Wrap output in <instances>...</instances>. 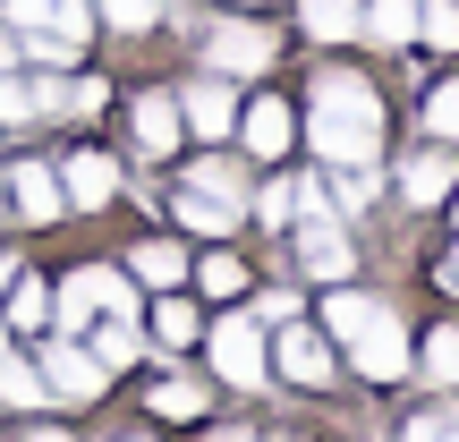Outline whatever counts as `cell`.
<instances>
[{
	"label": "cell",
	"mask_w": 459,
	"mask_h": 442,
	"mask_svg": "<svg viewBox=\"0 0 459 442\" xmlns=\"http://www.w3.org/2000/svg\"><path fill=\"white\" fill-rule=\"evenodd\" d=\"M307 145L332 162H383V136H392V111H383V94L358 77V68H324V77L307 85Z\"/></svg>",
	"instance_id": "obj_1"
},
{
	"label": "cell",
	"mask_w": 459,
	"mask_h": 442,
	"mask_svg": "<svg viewBox=\"0 0 459 442\" xmlns=\"http://www.w3.org/2000/svg\"><path fill=\"white\" fill-rule=\"evenodd\" d=\"M324 324H332V341L349 349V366H358V383H400L409 375V324L392 315V298H375V290H332V307H324Z\"/></svg>",
	"instance_id": "obj_2"
},
{
	"label": "cell",
	"mask_w": 459,
	"mask_h": 442,
	"mask_svg": "<svg viewBox=\"0 0 459 442\" xmlns=\"http://www.w3.org/2000/svg\"><path fill=\"white\" fill-rule=\"evenodd\" d=\"M196 341H204L213 383H230V392H264V383H273V366H264V324H255V315H221V324L196 332Z\"/></svg>",
	"instance_id": "obj_3"
},
{
	"label": "cell",
	"mask_w": 459,
	"mask_h": 442,
	"mask_svg": "<svg viewBox=\"0 0 459 442\" xmlns=\"http://www.w3.org/2000/svg\"><path fill=\"white\" fill-rule=\"evenodd\" d=\"M264 358H273V375L298 383V392H332V383H341L332 341H324V332H307L298 315H290V324H273V349H264Z\"/></svg>",
	"instance_id": "obj_4"
},
{
	"label": "cell",
	"mask_w": 459,
	"mask_h": 442,
	"mask_svg": "<svg viewBox=\"0 0 459 442\" xmlns=\"http://www.w3.org/2000/svg\"><path fill=\"white\" fill-rule=\"evenodd\" d=\"M204 60H213V77H264L281 60V34L255 26V17H213L204 26Z\"/></svg>",
	"instance_id": "obj_5"
},
{
	"label": "cell",
	"mask_w": 459,
	"mask_h": 442,
	"mask_svg": "<svg viewBox=\"0 0 459 442\" xmlns=\"http://www.w3.org/2000/svg\"><path fill=\"white\" fill-rule=\"evenodd\" d=\"M34 375H43V392H51V400H85V409H94V400L111 392V366H102L94 349L77 341V332L43 341V366H34Z\"/></svg>",
	"instance_id": "obj_6"
},
{
	"label": "cell",
	"mask_w": 459,
	"mask_h": 442,
	"mask_svg": "<svg viewBox=\"0 0 459 442\" xmlns=\"http://www.w3.org/2000/svg\"><path fill=\"white\" fill-rule=\"evenodd\" d=\"M247 145V162H281V153L298 145V111H290V94H255L238 111V128H230Z\"/></svg>",
	"instance_id": "obj_7"
},
{
	"label": "cell",
	"mask_w": 459,
	"mask_h": 442,
	"mask_svg": "<svg viewBox=\"0 0 459 442\" xmlns=\"http://www.w3.org/2000/svg\"><path fill=\"white\" fill-rule=\"evenodd\" d=\"M298 273L307 281H358V238H349L332 213L298 221Z\"/></svg>",
	"instance_id": "obj_8"
},
{
	"label": "cell",
	"mask_w": 459,
	"mask_h": 442,
	"mask_svg": "<svg viewBox=\"0 0 459 442\" xmlns=\"http://www.w3.org/2000/svg\"><path fill=\"white\" fill-rule=\"evenodd\" d=\"M0 187H9V204H17V221H26V230H60V221H68L60 170H51V162H34V153H26V162H17Z\"/></svg>",
	"instance_id": "obj_9"
},
{
	"label": "cell",
	"mask_w": 459,
	"mask_h": 442,
	"mask_svg": "<svg viewBox=\"0 0 459 442\" xmlns=\"http://www.w3.org/2000/svg\"><path fill=\"white\" fill-rule=\"evenodd\" d=\"M451 187H459V153H451V145H417V153H400V204L434 213V204H451Z\"/></svg>",
	"instance_id": "obj_10"
},
{
	"label": "cell",
	"mask_w": 459,
	"mask_h": 442,
	"mask_svg": "<svg viewBox=\"0 0 459 442\" xmlns=\"http://www.w3.org/2000/svg\"><path fill=\"white\" fill-rule=\"evenodd\" d=\"M128 128H136V153H153V162L187 145V119H179V94H170V85H145V94L128 102Z\"/></svg>",
	"instance_id": "obj_11"
},
{
	"label": "cell",
	"mask_w": 459,
	"mask_h": 442,
	"mask_svg": "<svg viewBox=\"0 0 459 442\" xmlns=\"http://www.w3.org/2000/svg\"><path fill=\"white\" fill-rule=\"evenodd\" d=\"M51 170H60V196L77 204V213H102V204L119 196V162H111V153H94V145L60 153V162H51Z\"/></svg>",
	"instance_id": "obj_12"
},
{
	"label": "cell",
	"mask_w": 459,
	"mask_h": 442,
	"mask_svg": "<svg viewBox=\"0 0 459 442\" xmlns=\"http://www.w3.org/2000/svg\"><path fill=\"white\" fill-rule=\"evenodd\" d=\"M170 94H179L187 136H204V145H221V136L238 128V94H230L221 77H187V85H170Z\"/></svg>",
	"instance_id": "obj_13"
},
{
	"label": "cell",
	"mask_w": 459,
	"mask_h": 442,
	"mask_svg": "<svg viewBox=\"0 0 459 442\" xmlns=\"http://www.w3.org/2000/svg\"><path fill=\"white\" fill-rule=\"evenodd\" d=\"M68 290H77L94 315H136V281H128V264H77V273H68Z\"/></svg>",
	"instance_id": "obj_14"
},
{
	"label": "cell",
	"mask_w": 459,
	"mask_h": 442,
	"mask_svg": "<svg viewBox=\"0 0 459 442\" xmlns=\"http://www.w3.org/2000/svg\"><path fill=\"white\" fill-rule=\"evenodd\" d=\"M128 281H136V290H187V247L136 238V247H128Z\"/></svg>",
	"instance_id": "obj_15"
},
{
	"label": "cell",
	"mask_w": 459,
	"mask_h": 442,
	"mask_svg": "<svg viewBox=\"0 0 459 442\" xmlns=\"http://www.w3.org/2000/svg\"><path fill=\"white\" fill-rule=\"evenodd\" d=\"M0 17H9V26H51V34H77V43L94 34V0H9Z\"/></svg>",
	"instance_id": "obj_16"
},
{
	"label": "cell",
	"mask_w": 459,
	"mask_h": 442,
	"mask_svg": "<svg viewBox=\"0 0 459 442\" xmlns=\"http://www.w3.org/2000/svg\"><path fill=\"white\" fill-rule=\"evenodd\" d=\"M358 34L383 51H409L417 43V0H358Z\"/></svg>",
	"instance_id": "obj_17"
},
{
	"label": "cell",
	"mask_w": 459,
	"mask_h": 442,
	"mask_svg": "<svg viewBox=\"0 0 459 442\" xmlns=\"http://www.w3.org/2000/svg\"><path fill=\"white\" fill-rule=\"evenodd\" d=\"M204 409H213V392H204L196 375H162V383L145 392V417H170V426H196Z\"/></svg>",
	"instance_id": "obj_18"
},
{
	"label": "cell",
	"mask_w": 459,
	"mask_h": 442,
	"mask_svg": "<svg viewBox=\"0 0 459 442\" xmlns=\"http://www.w3.org/2000/svg\"><path fill=\"white\" fill-rule=\"evenodd\" d=\"M179 187H196V196H213V204H230V213H247V170H238V162H221V153L187 162V179H179Z\"/></svg>",
	"instance_id": "obj_19"
},
{
	"label": "cell",
	"mask_w": 459,
	"mask_h": 442,
	"mask_svg": "<svg viewBox=\"0 0 459 442\" xmlns=\"http://www.w3.org/2000/svg\"><path fill=\"white\" fill-rule=\"evenodd\" d=\"M409 366H426V392H459V324H434L426 349H409Z\"/></svg>",
	"instance_id": "obj_20"
},
{
	"label": "cell",
	"mask_w": 459,
	"mask_h": 442,
	"mask_svg": "<svg viewBox=\"0 0 459 442\" xmlns=\"http://www.w3.org/2000/svg\"><path fill=\"white\" fill-rule=\"evenodd\" d=\"M170 213H179V230H187V238H230V230L247 221V213H230V204L196 196V187H179V196H170Z\"/></svg>",
	"instance_id": "obj_21"
},
{
	"label": "cell",
	"mask_w": 459,
	"mask_h": 442,
	"mask_svg": "<svg viewBox=\"0 0 459 442\" xmlns=\"http://www.w3.org/2000/svg\"><path fill=\"white\" fill-rule=\"evenodd\" d=\"M196 307H187V298L179 290H153V341H162V349H196Z\"/></svg>",
	"instance_id": "obj_22"
},
{
	"label": "cell",
	"mask_w": 459,
	"mask_h": 442,
	"mask_svg": "<svg viewBox=\"0 0 459 442\" xmlns=\"http://www.w3.org/2000/svg\"><path fill=\"white\" fill-rule=\"evenodd\" d=\"M187 281H196L204 298H238V290H247V264L213 238V256H196V264H187Z\"/></svg>",
	"instance_id": "obj_23"
},
{
	"label": "cell",
	"mask_w": 459,
	"mask_h": 442,
	"mask_svg": "<svg viewBox=\"0 0 459 442\" xmlns=\"http://www.w3.org/2000/svg\"><path fill=\"white\" fill-rule=\"evenodd\" d=\"M298 26H307L315 43H349V34H358V0H298Z\"/></svg>",
	"instance_id": "obj_24"
},
{
	"label": "cell",
	"mask_w": 459,
	"mask_h": 442,
	"mask_svg": "<svg viewBox=\"0 0 459 442\" xmlns=\"http://www.w3.org/2000/svg\"><path fill=\"white\" fill-rule=\"evenodd\" d=\"M85 349H94V358H102V366L119 375V366H136V358H145V332H136V315H111V324H102V332H94Z\"/></svg>",
	"instance_id": "obj_25"
},
{
	"label": "cell",
	"mask_w": 459,
	"mask_h": 442,
	"mask_svg": "<svg viewBox=\"0 0 459 442\" xmlns=\"http://www.w3.org/2000/svg\"><path fill=\"white\" fill-rule=\"evenodd\" d=\"M162 9L170 0H94V17L119 26V34H162Z\"/></svg>",
	"instance_id": "obj_26"
},
{
	"label": "cell",
	"mask_w": 459,
	"mask_h": 442,
	"mask_svg": "<svg viewBox=\"0 0 459 442\" xmlns=\"http://www.w3.org/2000/svg\"><path fill=\"white\" fill-rule=\"evenodd\" d=\"M400 442H459V409H451V400L409 409V417H400Z\"/></svg>",
	"instance_id": "obj_27"
},
{
	"label": "cell",
	"mask_w": 459,
	"mask_h": 442,
	"mask_svg": "<svg viewBox=\"0 0 459 442\" xmlns=\"http://www.w3.org/2000/svg\"><path fill=\"white\" fill-rule=\"evenodd\" d=\"M247 204L264 213V230H281V238H290V213H298V179H264V187H247Z\"/></svg>",
	"instance_id": "obj_28"
},
{
	"label": "cell",
	"mask_w": 459,
	"mask_h": 442,
	"mask_svg": "<svg viewBox=\"0 0 459 442\" xmlns=\"http://www.w3.org/2000/svg\"><path fill=\"white\" fill-rule=\"evenodd\" d=\"M417 43L459 51V0H417Z\"/></svg>",
	"instance_id": "obj_29"
},
{
	"label": "cell",
	"mask_w": 459,
	"mask_h": 442,
	"mask_svg": "<svg viewBox=\"0 0 459 442\" xmlns=\"http://www.w3.org/2000/svg\"><path fill=\"white\" fill-rule=\"evenodd\" d=\"M426 136H434V145H459V77H443L426 94Z\"/></svg>",
	"instance_id": "obj_30"
},
{
	"label": "cell",
	"mask_w": 459,
	"mask_h": 442,
	"mask_svg": "<svg viewBox=\"0 0 459 442\" xmlns=\"http://www.w3.org/2000/svg\"><path fill=\"white\" fill-rule=\"evenodd\" d=\"M0 400H9V409H34V400H51V392H43V375H34V366H17V349L0 358Z\"/></svg>",
	"instance_id": "obj_31"
},
{
	"label": "cell",
	"mask_w": 459,
	"mask_h": 442,
	"mask_svg": "<svg viewBox=\"0 0 459 442\" xmlns=\"http://www.w3.org/2000/svg\"><path fill=\"white\" fill-rule=\"evenodd\" d=\"M9 324H17V332H43V324H51V298H43V281H17V298H9Z\"/></svg>",
	"instance_id": "obj_32"
},
{
	"label": "cell",
	"mask_w": 459,
	"mask_h": 442,
	"mask_svg": "<svg viewBox=\"0 0 459 442\" xmlns=\"http://www.w3.org/2000/svg\"><path fill=\"white\" fill-rule=\"evenodd\" d=\"M9 119L26 128V119H34V94H26V77H9V68H0V128H9Z\"/></svg>",
	"instance_id": "obj_33"
},
{
	"label": "cell",
	"mask_w": 459,
	"mask_h": 442,
	"mask_svg": "<svg viewBox=\"0 0 459 442\" xmlns=\"http://www.w3.org/2000/svg\"><path fill=\"white\" fill-rule=\"evenodd\" d=\"M290 315H298V290H264V298H255V324H264V332L290 324Z\"/></svg>",
	"instance_id": "obj_34"
},
{
	"label": "cell",
	"mask_w": 459,
	"mask_h": 442,
	"mask_svg": "<svg viewBox=\"0 0 459 442\" xmlns=\"http://www.w3.org/2000/svg\"><path fill=\"white\" fill-rule=\"evenodd\" d=\"M17 442H77L68 426H17Z\"/></svg>",
	"instance_id": "obj_35"
},
{
	"label": "cell",
	"mask_w": 459,
	"mask_h": 442,
	"mask_svg": "<svg viewBox=\"0 0 459 442\" xmlns=\"http://www.w3.org/2000/svg\"><path fill=\"white\" fill-rule=\"evenodd\" d=\"M204 442H255V434H247V426H213V434H204Z\"/></svg>",
	"instance_id": "obj_36"
},
{
	"label": "cell",
	"mask_w": 459,
	"mask_h": 442,
	"mask_svg": "<svg viewBox=\"0 0 459 442\" xmlns=\"http://www.w3.org/2000/svg\"><path fill=\"white\" fill-rule=\"evenodd\" d=\"M9 60H17V34H9V26H0V68H9Z\"/></svg>",
	"instance_id": "obj_37"
},
{
	"label": "cell",
	"mask_w": 459,
	"mask_h": 442,
	"mask_svg": "<svg viewBox=\"0 0 459 442\" xmlns=\"http://www.w3.org/2000/svg\"><path fill=\"white\" fill-rule=\"evenodd\" d=\"M443 281H451V290H459V256H451V264H443Z\"/></svg>",
	"instance_id": "obj_38"
},
{
	"label": "cell",
	"mask_w": 459,
	"mask_h": 442,
	"mask_svg": "<svg viewBox=\"0 0 459 442\" xmlns=\"http://www.w3.org/2000/svg\"><path fill=\"white\" fill-rule=\"evenodd\" d=\"M0 358H9V324H0Z\"/></svg>",
	"instance_id": "obj_39"
},
{
	"label": "cell",
	"mask_w": 459,
	"mask_h": 442,
	"mask_svg": "<svg viewBox=\"0 0 459 442\" xmlns=\"http://www.w3.org/2000/svg\"><path fill=\"white\" fill-rule=\"evenodd\" d=\"M128 442H162V434H128Z\"/></svg>",
	"instance_id": "obj_40"
},
{
	"label": "cell",
	"mask_w": 459,
	"mask_h": 442,
	"mask_svg": "<svg viewBox=\"0 0 459 442\" xmlns=\"http://www.w3.org/2000/svg\"><path fill=\"white\" fill-rule=\"evenodd\" d=\"M273 442H307V434H273Z\"/></svg>",
	"instance_id": "obj_41"
},
{
	"label": "cell",
	"mask_w": 459,
	"mask_h": 442,
	"mask_svg": "<svg viewBox=\"0 0 459 442\" xmlns=\"http://www.w3.org/2000/svg\"><path fill=\"white\" fill-rule=\"evenodd\" d=\"M451 221H459V187H451Z\"/></svg>",
	"instance_id": "obj_42"
},
{
	"label": "cell",
	"mask_w": 459,
	"mask_h": 442,
	"mask_svg": "<svg viewBox=\"0 0 459 442\" xmlns=\"http://www.w3.org/2000/svg\"><path fill=\"white\" fill-rule=\"evenodd\" d=\"M0 204H9V187H0Z\"/></svg>",
	"instance_id": "obj_43"
}]
</instances>
